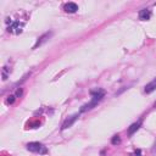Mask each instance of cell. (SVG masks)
I'll use <instances>...</instances> for the list:
<instances>
[{"mask_svg":"<svg viewBox=\"0 0 156 156\" xmlns=\"http://www.w3.org/2000/svg\"><path fill=\"white\" fill-rule=\"evenodd\" d=\"M16 94H17V96H20V95H21V94H22V89H18V90H17V93H16Z\"/></svg>","mask_w":156,"mask_h":156,"instance_id":"4fadbf2b","label":"cell"},{"mask_svg":"<svg viewBox=\"0 0 156 156\" xmlns=\"http://www.w3.org/2000/svg\"><path fill=\"white\" fill-rule=\"evenodd\" d=\"M98 104L96 101H90L89 104H87V105H84V106H82V109H81V112H85V111H88V110H92L94 106H95Z\"/></svg>","mask_w":156,"mask_h":156,"instance_id":"9c48e42d","label":"cell"},{"mask_svg":"<svg viewBox=\"0 0 156 156\" xmlns=\"http://www.w3.org/2000/svg\"><path fill=\"white\" fill-rule=\"evenodd\" d=\"M27 150L32 151V153H45L44 146L40 144V143H37V142L28 143V144H27Z\"/></svg>","mask_w":156,"mask_h":156,"instance_id":"6da1fadb","label":"cell"},{"mask_svg":"<svg viewBox=\"0 0 156 156\" xmlns=\"http://www.w3.org/2000/svg\"><path fill=\"white\" fill-rule=\"evenodd\" d=\"M78 118V115L76 113V115H72V116H69L66 121L64 122V125H62V129H67V128H69L73 123L76 122V120Z\"/></svg>","mask_w":156,"mask_h":156,"instance_id":"7a4b0ae2","label":"cell"},{"mask_svg":"<svg viewBox=\"0 0 156 156\" xmlns=\"http://www.w3.org/2000/svg\"><path fill=\"white\" fill-rule=\"evenodd\" d=\"M155 89H156V78L151 81L150 83H147V84L145 85V89H144V90H145L146 94H150V93H153Z\"/></svg>","mask_w":156,"mask_h":156,"instance_id":"8992f818","label":"cell"},{"mask_svg":"<svg viewBox=\"0 0 156 156\" xmlns=\"http://www.w3.org/2000/svg\"><path fill=\"white\" fill-rule=\"evenodd\" d=\"M132 156H142V153H140V150H137L135 153L132 155Z\"/></svg>","mask_w":156,"mask_h":156,"instance_id":"7c38bea8","label":"cell"},{"mask_svg":"<svg viewBox=\"0 0 156 156\" xmlns=\"http://www.w3.org/2000/svg\"><path fill=\"white\" fill-rule=\"evenodd\" d=\"M153 153H156V142L154 143V146H153Z\"/></svg>","mask_w":156,"mask_h":156,"instance_id":"5bb4252c","label":"cell"},{"mask_svg":"<svg viewBox=\"0 0 156 156\" xmlns=\"http://www.w3.org/2000/svg\"><path fill=\"white\" fill-rule=\"evenodd\" d=\"M64 10L66 12H69V14H73V12H76L78 10V6L75 3H67L66 5L64 6Z\"/></svg>","mask_w":156,"mask_h":156,"instance_id":"277c9868","label":"cell"},{"mask_svg":"<svg viewBox=\"0 0 156 156\" xmlns=\"http://www.w3.org/2000/svg\"><path fill=\"white\" fill-rule=\"evenodd\" d=\"M22 26H23V24L20 23V22H14V23H12L11 26L9 27V29H7V31H9V32H14V29H17V33H18V32L22 31V29H21Z\"/></svg>","mask_w":156,"mask_h":156,"instance_id":"ba28073f","label":"cell"},{"mask_svg":"<svg viewBox=\"0 0 156 156\" xmlns=\"http://www.w3.org/2000/svg\"><path fill=\"white\" fill-rule=\"evenodd\" d=\"M155 106H156V104H155Z\"/></svg>","mask_w":156,"mask_h":156,"instance_id":"9a60e30c","label":"cell"},{"mask_svg":"<svg viewBox=\"0 0 156 156\" xmlns=\"http://www.w3.org/2000/svg\"><path fill=\"white\" fill-rule=\"evenodd\" d=\"M140 126H142V121H140V120H139L138 122L133 123V125L129 127V129H128V134H129V135H133L139 128H140Z\"/></svg>","mask_w":156,"mask_h":156,"instance_id":"52a82bcc","label":"cell"},{"mask_svg":"<svg viewBox=\"0 0 156 156\" xmlns=\"http://www.w3.org/2000/svg\"><path fill=\"white\" fill-rule=\"evenodd\" d=\"M151 17V11L147 10V9H144L139 12V18L143 20V21H146V20H150Z\"/></svg>","mask_w":156,"mask_h":156,"instance_id":"5b68a950","label":"cell"},{"mask_svg":"<svg viewBox=\"0 0 156 156\" xmlns=\"http://www.w3.org/2000/svg\"><path fill=\"white\" fill-rule=\"evenodd\" d=\"M51 32H48V33H45V34H43L42 37H40V38L38 39V42H37L35 43V45H34V47H33V49H37V48H38V47H40V45H42L43 43H45V42H47V40L49 39V38H50V37H51Z\"/></svg>","mask_w":156,"mask_h":156,"instance_id":"3957f363","label":"cell"},{"mask_svg":"<svg viewBox=\"0 0 156 156\" xmlns=\"http://www.w3.org/2000/svg\"><path fill=\"white\" fill-rule=\"evenodd\" d=\"M15 101V95H10L9 99H7V104H12Z\"/></svg>","mask_w":156,"mask_h":156,"instance_id":"8fae6325","label":"cell"},{"mask_svg":"<svg viewBox=\"0 0 156 156\" xmlns=\"http://www.w3.org/2000/svg\"><path fill=\"white\" fill-rule=\"evenodd\" d=\"M111 143L113 145H117V144H120L121 143V139H120V135H113V138H112V140Z\"/></svg>","mask_w":156,"mask_h":156,"instance_id":"30bf717a","label":"cell"}]
</instances>
